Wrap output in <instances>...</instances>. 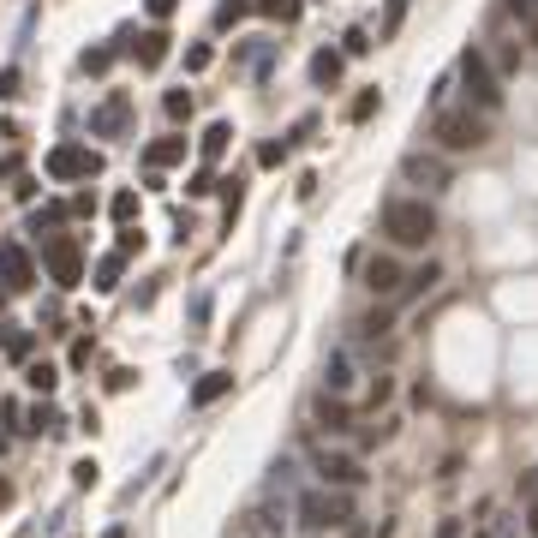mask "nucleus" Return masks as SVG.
Here are the masks:
<instances>
[{
	"instance_id": "ddd939ff",
	"label": "nucleus",
	"mask_w": 538,
	"mask_h": 538,
	"mask_svg": "<svg viewBox=\"0 0 538 538\" xmlns=\"http://www.w3.org/2000/svg\"><path fill=\"white\" fill-rule=\"evenodd\" d=\"M179 161H186V138H156L150 144V150H144V168H150V174H161V168H179Z\"/></svg>"
},
{
	"instance_id": "423d86ee",
	"label": "nucleus",
	"mask_w": 538,
	"mask_h": 538,
	"mask_svg": "<svg viewBox=\"0 0 538 538\" xmlns=\"http://www.w3.org/2000/svg\"><path fill=\"white\" fill-rule=\"evenodd\" d=\"M96 174H102V150H90V144H54L48 150V179H60V186L96 179Z\"/></svg>"
},
{
	"instance_id": "72a5a7b5",
	"label": "nucleus",
	"mask_w": 538,
	"mask_h": 538,
	"mask_svg": "<svg viewBox=\"0 0 538 538\" xmlns=\"http://www.w3.org/2000/svg\"><path fill=\"white\" fill-rule=\"evenodd\" d=\"M96 478H102V467H96V460H79V467H72V484H79V491H90Z\"/></svg>"
},
{
	"instance_id": "dca6fc26",
	"label": "nucleus",
	"mask_w": 538,
	"mask_h": 538,
	"mask_svg": "<svg viewBox=\"0 0 538 538\" xmlns=\"http://www.w3.org/2000/svg\"><path fill=\"white\" fill-rule=\"evenodd\" d=\"M234 389V371H203L198 383H192V407H210V401H221Z\"/></svg>"
},
{
	"instance_id": "a19ab883",
	"label": "nucleus",
	"mask_w": 538,
	"mask_h": 538,
	"mask_svg": "<svg viewBox=\"0 0 538 538\" xmlns=\"http://www.w3.org/2000/svg\"><path fill=\"white\" fill-rule=\"evenodd\" d=\"M437 538H460V520H443V526H437Z\"/></svg>"
},
{
	"instance_id": "2f4dec72",
	"label": "nucleus",
	"mask_w": 538,
	"mask_h": 538,
	"mask_svg": "<svg viewBox=\"0 0 538 538\" xmlns=\"http://www.w3.org/2000/svg\"><path fill=\"white\" fill-rule=\"evenodd\" d=\"M210 60H216V48H210V42H192V48H186V72H203Z\"/></svg>"
},
{
	"instance_id": "9d476101",
	"label": "nucleus",
	"mask_w": 538,
	"mask_h": 538,
	"mask_svg": "<svg viewBox=\"0 0 538 538\" xmlns=\"http://www.w3.org/2000/svg\"><path fill=\"white\" fill-rule=\"evenodd\" d=\"M311 413H318V425H323V431H347V425H353V407H347L341 395H329V389H323V395L311 401Z\"/></svg>"
},
{
	"instance_id": "c9c22d12",
	"label": "nucleus",
	"mask_w": 538,
	"mask_h": 538,
	"mask_svg": "<svg viewBox=\"0 0 538 538\" xmlns=\"http://www.w3.org/2000/svg\"><path fill=\"white\" fill-rule=\"evenodd\" d=\"M509 12H520V19H526V30L538 37V0H509Z\"/></svg>"
},
{
	"instance_id": "37998d69",
	"label": "nucleus",
	"mask_w": 538,
	"mask_h": 538,
	"mask_svg": "<svg viewBox=\"0 0 538 538\" xmlns=\"http://www.w3.org/2000/svg\"><path fill=\"white\" fill-rule=\"evenodd\" d=\"M526 526H533V538H538V497L526 502Z\"/></svg>"
},
{
	"instance_id": "58836bf2",
	"label": "nucleus",
	"mask_w": 538,
	"mask_h": 538,
	"mask_svg": "<svg viewBox=\"0 0 538 538\" xmlns=\"http://www.w3.org/2000/svg\"><path fill=\"white\" fill-rule=\"evenodd\" d=\"M132 383H138L132 365H114V371H108V389H132Z\"/></svg>"
},
{
	"instance_id": "b1692460",
	"label": "nucleus",
	"mask_w": 538,
	"mask_h": 538,
	"mask_svg": "<svg viewBox=\"0 0 538 538\" xmlns=\"http://www.w3.org/2000/svg\"><path fill=\"white\" fill-rule=\"evenodd\" d=\"M245 12H258V0H221L216 6V30H228V24H239Z\"/></svg>"
},
{
	"instance_id": "0eeeda50",
	"label": "nucleus",
	"mask_w": 538,
	"mask_h": 538,
	"mask_svg": "<svg viewBox=\"0 0 538 538\" xmlns=\"http://www.w3.org/2000/svg\"><path fill=\"white\" fill-rule=\"evenodd\" d=\"M126 126H132V96L126 90H108V102L90 114V132L96 138H126Z\"/></svg>"
},
{
	"instance_id": "473e14b6",
	"label": "nucleus",
	"mask_w": 538,
	"mask_h": 538,
	"mask_svg": "<svg viewBox=\"0 0 538 538\" xmlns=\"http://www.w3.org/2000/svg\"><path fill=\"white\" fill-rule=\"evenodd\" d=\"M114 54H120V48H90V54H84V72H108Z\"/></svg>"
},
{
	"instance_id": "aec40b11",
	"label": "nucleus",
	"mask_w": 538,
	"mask_h": 538,
	"mask_svg": "<svg viewBox=\"0 0 538 538\" xmlns=\"http://www.w3.org/2000/svg\"><path fill=\"white\" fill-rule=\"evenodd\" d=\"M0 347H6V359H30L37 335H30V329H19V323H6V329H0Z\"/></svg>"
},
{
	"instance_id": "f03ea898",
	"label": "nucleus",
	"mask_w": 538,
	"mask_h": 538,
	"mask_svg": "<svg viewBox=\"0 0 538 538\" xmlns=\"http://www.w3.org/2000/svg\"><path fill=\"white\" fill-rule=\"evenodd\" d=\"M431 138L460 156V150H478V144L491 138V126H484V114H473V108H443V114L431 120Z\"/></svg>"
},
{
	"instance_id": "9b49d317",
	"label": "nucleus",
	"mask_w": 538,
	"mask_h": 538,
	"mask_svg": "<svg viewBox=\"0 0 538 538\" xmlns=\"http://www.w3.org/2000/svg\"><path fill=\"white\" fill-rule=\"evenodd\" d=\"M401 281L407 276H401L395 258H365V287H371V294H395Z\"/></svg>"
},
{
	"instance_id": "5701e85b",
	"label": "nucleus",
	"mask_w": 538,
	"mask_h": 538,
	"mask_svg": "<svg viewBox=\"0 0 538 538\" xmlns=\"http://www.w3.org/2000/svg\"><path fill=\"white\" fill-rule=\"evenodd\" d=\"M120 269H126V258H120V252H108V258L96 263V287H102V294H114V287H120Z\"/></svg>"
},
{
	"instance_id": "7c9ffc66",
	"label": "nucleus",
	"mask_w": 538,
	"mask_h": 538,
	"mask_svg": "<svg viewBox=\"0 0 538 538\" xmlns=\"http://www.w3.org/2000/svg\"><path fill=\"white\" fill-rule=\"evenodd\" d=\"M281 161H287V138H269V144H258V168H281Z\"/></svg>"
},
{
	"instance_id": "c03bdc74",
	"label": "nucleus",
	"mask_w": 538,
	"mask_h": 538,
	"mask_svg": "<svg viewBox=\"0 0 538 538\" xmlns=\"http://www.w3.org/2000/svg\"><path fill=\"white\" fill-rule=\"evenodd\" d=\"M6 174H19V161H12V156H0V179H6Z\"/></svg>"
},
{
	"instance_id": "de8ad7c7",
	"label": "nucleus",
	"mask_w": 538,
	"mask_h": 538,
	"mask_svg": "<svg viewBox=\"0 0 538 538\" xmlns=\"http://www.w3.org/2000/svg\"><path fill=\"white\" fill-rule=\"evenodd\" d=\"M6 294H12V287H6V281H0V305H6Z\"/></svg>"
},
{
	"instance_id": "f257e3e1",
	"label": "nucleus",
	"mask_w": 538,
	"mask_h": 538,
	"mask_svg": "<svg viewBox=\"0 0 538 538\" xmlns=\"http://www.w3.org/2000/svg\"><path fill=\"white\" fill-rule=\"evenodd\" d=\"M383 234H389V245L418 252V245L437 239V210H431L425 198H389L383 203Z\"/></svg>"
},
{
	"instance_id": "cd10ccee",
	"label": "nucleus",
	"mask_w": 538,
	"mask_h": 538,
	"mask_svg": "<svg viewBox=\"0 0 538 538\" xmlns=\"http://www.w3.org/2000/svg\"><path fill=\"white\" fill-rule=\"evenodd\" d=\"M221 210H228V221L245 210V186H239V179H221Z\"/></svg>"
},
{
	"instance_id": "e433bc0d",
	"label": "nucleus",
	"mask_w": 538,
	"mask_h": 538,
	"mask_svg": "<svg viewBox=\"0 0 538 538\" xmlns=\"http://www.w3.org/2000/svg\"><path fill=\"white\" fill-rule=\"evenodd\" d=\"M19 96V66H0V102Z\"/></svg>"
},
{
	"instance_id": "a18cd8bd",
	"label": "nucleus",
	"mask_w": 538,
	"mask_h": 538,
	"mask_svg": "<svg viewBox=\"0 0 538 538\" xmlns=\"http://www.w3.org/2000/svg\"><path fill=\"white\" fill-rule=\"evenodd\" d=\"M108 538H126V526H108Z\"/></svg>"
},
{
	"instance_id": "f704fd0d",
	"label": "nucleus",
	"mask_w": 538,
	"mask_h": 538,
	"mask_svg": "<svg viewBox=\"0 0 538 538\" xmlns=\"http://www.w3.org/2000/svg\"><path fill=\"white\" fill-rule=\"evenodd\" d=\"M341 54H371V37H365V30H347V37H341Z\"/></svg>"
},
{
	"instance_id": "20e7f679",
	"label": "nucleus",
	"mask_w": 538,
	"mask_h": 538,
	"mask_svg": "<svg viewBox=\"0 0 538 538\" xmlns=\"http://www.w3.org/2000/svg\"><path fill=\"white\" fill-rule=\"evenodd\" d=\"M299 520H305L311 533H335V526H347V520H353V502L323 484V491H305V497H299Z\"/></svg>"
},
{
	"instance_id": "f8f14e48",
	"label": "nucleus",
	"mask_w": 538,
	"mask_h": 538,
	"mask_svg": "<svg viewBox=\"0 0 538 538\" xmlns=\"http://www.w3.org/2000/svg\"><path fill=\"white\" fill-rule=\"evenodd\" d=\"M168 42H174V37H168L161 24H156V30H144V37L132 42V54H138V66H144V72H156L161 60H168Z\"/></svg>"
},
{
	"instance_id": "49530a36",
	"label": "nucleus",
	"mask_w": 538,
	"mask_h": 538,
	"mask_svg": "<svg viewBox=\"0 0 538 538\" xmlns=\"http://www.w3.org/2000/svg\"><path fill=\"white\" fill-rule=\"evenodd\" d=\"M473 538H497V533H491V526H478V533H473Z\"/></svg>"
},
{
	"instance_id": "a211bd4d",
	"label": "nucleus",
	"mask_w": 538,
	"mask_h": 538,
	"mask_svg": "<svg viewBox=\"0 0 538 538\" xmlns=\"http://www.w3.org/2000/svg\"><path fill=\"white\" fill-rule=\"evenodd\" d=\"M407 6L413 0H383V19H377V42H395L401 24H407Z\"/></svg>"
},
{
	"instance_id": "79ce46f5",
	"label": "nucleus",
	"mask_w": 538,
	"mask_h": 538,
	"mask_svg": "<svg viewBox=\"0 0 538 538\" xmlns=\"http://www.w3.org/2000/svg\"><path fill=\"white\" fill-rule=\"evenodd\" d=\"M0 509H12V478H0Z\"/></svg>"
},
{
	"instance_id": "ea45409f",
	"label": "nucleus",
	"mask_w": 538,
	"mask_h": 538,
	"mask_svg": "<svg viewBox=\"0 0 538 538\" xmlns=\"http://www.w3.org/2000/svg\"><path fill=\"white\" fill-rule=\"evenodd\" d=\"M497 66H502V72H515V66H520V48H515V42H509V48H497Z\"/></svg>"
},
{
	"instance_id": "39448f33",
	"label": "nucleus",
	"mask_w": 538,
	"mask_h": 538,
	"mask_svg": "<svg viewBox=\"0 0 538 538\" xmlns=\"http://www.w3.org/2000/svg\"><path fill=\"white\" fill-rule=\"evenodd\" d=\"M42 263H48V281L54 287H79L84 281V252L72 234H48L42 239Z\"/></svg>"
},
{
	"instance_id": "412c9836",
	"label": "nucleus",
	"mask_w": 538,
	"mask_h": 538,
	"mask_svg": "<svg viewBox=\"0 0 538 538\" xmlns=\"http://www.w3.org/2000/svg\"><path fill=\"white\" fill-rule=\"evenodd\" d=\"M258 12H263V19H276V24H299L305 0H258Z\"/></svg>"
},
{
	"instance_id": "c756f323",
	"label": "nucleus",
	"mask_w": 538,
	"mask_h": 538,
	"mask_svg": "<svg viewBox=\"0 0 538 538\" xmlns=\"http://www.w3.org/2000/svg\"><path fill=\"white\" fill-rule=\"evenodd\" d=\"M114 252H120V258H138V252H144V228H120Z\"/></svg>"
},
{
	"instance_id": "a878e982",
	"label": "nucleus",
	"mask_w": 538,
	"mask_h": 538,
	"mask_svg": "<svg viewBox=\"0 0 538 538\" xmlns=\"http://www.w3.org/2000/svg\"><path fill=\"white\" fill-rule=\"evenodd\" d=\"M323 377H329V395H341V389L353 383V365H347V353H335V359H329V371H323Z\"/></svg>"
},
{
	"instance_id": "4be33fe9",
	"label": "nucleus",
	"mask_w": 538,
	"mask_h": 538,
	"mask_svg": "<svg viewBox=\"0 0 538 538\" xmlns=\"http://www.w3.org/2000/svg\"><path fill=\"white\" fill-rule=\"evenodd\" d=\"M377 108H383V90H359V96L347 102V120H353V126H365V120L377 114Z\"/></svg>"
},
{
	"instance_id": "f3484780",
	"label": "nucleus",
	"mask_w": 538,
	"mask_h": 538,
	"mask_svg": "<svg viewBox=\"0 0 538 538\" xmlns=\"http://www.w3.org/2000/svg\"><path fill=\"white\" fill-rule=\"evenodd\" d=\"M407 168V179H425V186H449V168H443L437 156H425V150H413V156L401 161Z\"/></svg>"
},
{
	"instance_id": "7ed1b4c3",
	"label": "nucleus",
	"mask_w": 538,
	"mask_h": 538,
	"mask_svg": "<svg viewBox=\"0 0 538 538\" xmlns=\"http://www.w3.org/2000/svg\"><path fill=\"white\" fill-rule=\"evenodd\" d=\"M460 84H467V108H484V114H491V108H502V84H497V66H491V60L478 54V48H467V54H460Z\"/></svg>"
},
{
	"instance_id": "4c0bfd02",
	"label": "nucleus",
	"mask_w": 538,
	"mask_h": 538,
	"mask_svg": "<svg viewBox=\"0 0 538 538\" xmlns=\"http://www.w3.org/2000/svg\"><path fill=\"white\" fill-rule=\"evenodd\" d=\"M144 6H150V19H156V24H168L179 12V0H144Z\"/></svg>"
},
{
	"instance_id": "4468645a",
	"label": "nucleus",
	"mask_w": 538,
	"mask_h": 538,
	"mask_svg": "<svg viewBox=\"0 0 538 538\" xmlns=\"http://www.w3.org/2000/svg\"><path fill=\"white\" fill-rule=\"evenodd\" d=\"M228 144H234V126H228V120H210V126H203V138H198V156H203V168L228 156Z\"/></svg>"
},
{
	"instance_id": "bb28decb",
	"label": "nucleus",
	"mask_w": 538,
	"mask_h": 538,
	"mask_svg": "<svg viewBox=\"0 0 538 538\" xmlns=\"http://www.w3.org/2000/svg\"><path fill=\"white\" fill-rule=\"evenodd\" d=\"M161 108H168V120H192V90H168V96H161Z\"/></svg>"
},
{
	"instance_id": "6ab92c4d",
	"label": "nucleus",
	"mask_w": 538,
	"mask_h": 538,
	"mask_svg": "<svg viewBox=\"0 0 538 538\" xmlns=\"http://www.w3.org/2000/svg\"><path fill=\"white\" fill-rule=\"evenodd\" d=\"M24 383H30V389L48 401V395H54V383H60V371L48 365V359H30V365H24Z\"/></svg>"
},
{
	"instance_id": "393cba45",
	"label": "nucleus",
	"mask_w": 538,
	"mask_h": 538,
	"mask_svg": "<svg viewBox=\"0 0 538 538\" xmlns=\"http://www.w3.org/2000/svg\"><path fill=\"white\" fill-rule=\"evenodd\" d=\"M108 210H114L120 228H132V221H138V192H132V186H126V192H114V203H108Z\"/></svg>"
},
{
	"instance_id": "c85d7f7f",
	"label": "nucleus",
	"mask_w": 538,
	"mask_h": 538,
	"mask_svg": "<svg viewBox=\"0 0 538 538\" xmlns=\"http://www.w3.org/2000/svg\"><path fill=\"white\" fill-rule=\"evenodd\" d=\"M216 186H221V179L210 174V168H198V174L186 179V198H210V192H216Z\"/></svg>"
},
{
	"instance_id": "6e6552de",
	"label": "nucleus",
	"mask_w": 538,
	"mask_h": 538,
	"mask_svg": "<svg viewBox=\"0 0 538 538\" xmlns=\"http://www.w3.org/2000/svg\"><path fill=\"white\" fill-rule=\"evenodd\" d=\"M0 281H6L12 294H24V287L37 281V263H30V252H24V245H12V239L0 245Z\"/></svg>"
},
{
	"instance_id": "2eb2a0df",
	"label": "nucleus",
	"mask_w": 538,
	"mask_h": 538,
	"mask_svg": "<svg viewBox=\"0 0 538 538\" xmlns=\"http://www.w3.org/2000/svg\"><path fill=\"white\" fill-rule=\"evenodd\" d=\"M341 66H347V54H341V48H318V54H311V84L335 90V84H341Z\"/></svg>"
},
{
	"instance_id": "1a4fd4ad",
	"label": "nucleus",
	"mask_w": 538,
	"mask_h": 538,
	"mask_svg": "<svg viewBox=\"0 0 538 538\" xmlns=\"http://www.w3.org/2000/svg\"><path fill=\"white\" fill-rule=\"evenodd\" d=\"M318 473H323V484H335V491H347V484H359V460L353 455H318Z\"/></svg>"
}]
</instances>
